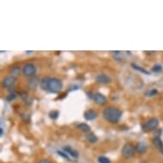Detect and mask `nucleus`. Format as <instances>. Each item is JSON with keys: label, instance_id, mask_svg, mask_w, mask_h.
<instances>
[{"label": "nucleus", "instance_id": "1", "mask_svg": "<svg viewBox=\"0 0 163 163\" xmlns=\"http://www.w3.org/2000/svg\"><path fill=\"white\" fill-rule=\"evenodd\" d=\"M121 111L116 107H108L102 111L103 118L109 123H118L121 118Z\"/></svg>", "mask_w": 163, "mask_h": 163}, {"label": "nucleus", "instance_id": "2", "mask_svg": "<svg viewBox=\"0 0 163 163\" xmlns=\"http://www.w3.org/2000/svg\"><path fill=\"white\" fill-rule=\"evenodd\" d=\"M63 84L62 80L57 78H48L47 82V92L51 93H59L62 90Z\"/></svg>", "mask_w": 163, "mask_h": 163}, {"label": "nucleus", "instance_id": "3", "mask_svg": "<svg viewBox=\"0 0 163 163\" xmlns=\"http://www.w3.org/2000/svg\"><path fill=\"white\" fill-rule=\"evenodd\" d=\"M159 125V120L157 118H151L145 123L142 125V129L144 132H151L156 129Z\"/></svg>", "mask_w": 163, "mask_h": 163}, {"label": "nucleus", "instance_id": "4", "mask_svg": "<svg viewBox=\"0 0 163 163\" xmlns=\"http://www.w3.org/2000/svg\"><path fill=\"white\" fill-rule=\"evenodd\" d=\"M135 151H136L135 146H134L132 144L127 143V144H125L124 146H123V148H122L121 154L123 155V157L125 158V159H130V158L133 157Z\"/></svg>", "mask_w": 163, "mask_h": 163}, {"label": "nucleus", "instance_id": "5", "mask_svg": "<svg viewBox=\"0 0 163 163\" xmlns=\"http://www.w3.org/2000/svg\"><path fill=\"white\" fill-rule=\"evenodd\" d=\"M36 73V67L32 63H27L24 65L22 69V74L27 77H31L33 76Z\"/></svg>", "mask_w": 163, "mask_h": 163}, {"label": "nucleus", "instance_id": "6", "mask_svg": "<svg viewBox=\"0 0 163 163\" xmlns=\"http://www.w3.org/2000/svg\"><path fill=\"white\" fill-rule=\"evenodd\" d=\"M93 100L94 102L98 104V105H104L107 102V98L105 96H103L102 94L99 93H95L93 94Z\"/></svg>", "mask_w": 163, "mask_h": 163}, {"label": "nucleus", "instance_id": "7", "mask_svg": "<svg viewBox=\"0 0 163 163\" xmlns=\"http://www.w3.org/2000/svg\"><path fill=\"white\" fill-rule=\"evenodd\" d=\"M97 117V113L93 109H87L84 113V118L86 120H93Z\"/></svg>", "mask_w": 163, "mask_h": 163}, {"label": "nucleus", "instance_id": "8", "mask_svg": "<svg viewBox=\"0 0 163 163\" xmlns=\"http://www.w3.org/2000/svg\"><path fill=\"white\" fill-rule=\"evenodd\" d=\"M96 81L99 84L102 85H106V84H109L110 83L111 79L110 78L106 75V74H98L97 77H96Z\"/></svg>", "mask_w": 163, "mask_h": 163}, {"label": "nucleus", "instance_id": "9", "mask_svg": "<svg viewBox=\"0 0 163 163\" xmlns=\"http://www.w3.org/2000/svg\"><path fill=\"white\" fill-rule=\"evenodd\" d=\"M135 149H136V151H137L138 154L143 155V154L146 153V151H147V144H146L144 142H138V143L136 144Z\"/></svg>", "mask_w": 163, "mask_h": 163}, {"label": "nucleus", "instance_id": "10", "mask_svg": "<svg viewBox=\"0 0 163 163\" xmlns=\"http://www.w3.org/2000/svg\"><path fill=\"white\" fill-rule=\"evenodd\" d=\"M15 82H16V79L14 76H9L3 80V86L5 88H9V87L14 86Z\"/></svg>", "mask_w": 163, "mask_h": 163}, {"label": "nucleus", "instance_id": "11", "mask_svg": "<svg viewBox=\"0 0 163 163\" xmlns=\"http://www.w3.org/2000/svg\"><path fill=\"white\" fill-rule=\"evenodd\" d=\"M63 151L66 152V153L69 155H70V156H72L73 158L77 159L78 157H79V153H78L77 150L74 149L73 148L69 147V146H65V147H63Z\"/></svg>", "mask_w": 163, "mask_h": 163}, {"label": "nucleus", "instance_id": "12", "mask_svg": "<svg viewBox=\"0 0 163 163\" xmlns=\"http://www.w3.org/2000/svg\"><path fill=\"white\" fill-rule=\"evenodd\" d=\"M86 140H87L89 143H91V144H95V143L97 142V137L94 134L93 132H88V133H86Z\"/></svg>", "mask_w": 163, "mask_h": 163}, {"label": "nucleus", "instance_id": "13", "mask_svg": "<svg viewBox=\"0 0 163 163\" xmlns=\"http://www.w3.org/2000/svg\"><path fill=\"white\" fill-rule=\"evenodd\" d=\"M153 144L158 149H160V151H162L163 149V143L159 137H155L153 139Z\"/></svg>", "mask_w": 163, "mask_h": 163}, {"label": "nucleus", "instance_id": "14", "mask_svg": "<svg viewBox=\"0 0 163 163\" xmlns=\"http://www.w3.org/2000/svg\"><path fill=\"white\" fill-rule=\"evenodd\" d=\"M77 128L79 129L80 131H82L83 132H86V133L90 132V131H91L90 125H87L86 123H80V124H79L77 125Z\"/></svg>", "mask_w": 163, "mask_h": 163}, {"label": "nucleus", "instance_id": "15", "mask_svg": "<svg viewBox=\"0 0 163 163\" xmlns=\"http://www.w3.org/2000/svg\"><path fill=\"white\" fill-rule=\"evenodd\" d=\"M131 66H132L133 69L137 70V71H139V72H141L142 74H149V71H147L146 69H144V68L140 67V66H138V65L135 64V63H132V64H131Z\"/></svg>", "mask_w": 163, "mask_h": 163}, {"label": "nucleus", "instance_id": "16", "mask_svg": "<svg viewBox=\"0 0 163 163\" xmlns=\"http://www.w3.org/2000/svg\"><path fill=\"white\" fill-rule=\"evenodd\" d=\"M157 93H158V91H157L156 89H151V90L147 91V92H145V96L150 97H154L155 95H157Z\"/></svg>", "mask_w": 163, "mask_h": 163}, {"label": "nucleus", "instance_id": "17", "mask_svg": "<svg viewBox=\"0 0 163 163\" xmlns=\"http://www.w3.org/2000/svg\"><path fill=\"white\" fill-rule=\"evenodd\" d=\"M49 116H50V119H52V120H56L58 118V116H59V112L56 111V110H52V111L50 112Z\"/></svg>", "mask_w": 163, "mask_h": 163}, {"label": "nucleus", "instance_id": "18", "mask_svg": "<svg viewBox=\"0 0 163 163\" xmlns=\"http://www.w3.org/2000/svg\"><path fill=\"white\" fill-rule=\"evenodd\" d=\"M152 71L155 72V73H160V72L162 71V66L160 65V64H155L152 68Z\"/></svg>", "mask_w": 163, "mask_h": 163}, {"label": "nucleus", "instance_id": "19", "mask_svg": "<svg viewBox=\"0 0 163 163\" xmlns=\"http://www.w3.org/2000/svg\"><path fill=\"white\" fill-rule=\"evenodd\" d=\"M97 161L99 163H111L109 158H107L105 156H99L97 158Z\"/></svg>", "mask_w": 163, "mask_h": 163}, {"label": "nucleus", "instance_id": "20", "mask_svg": "<svg viewBox=\"0 0 163 163\" xmlns=\"http://www.w3.org/2000/svg\"><path fill=\"white\" fill-rule=\"evenodd\" d=\"M11 73H12V76H16L20 74V67L18 66H15L12 68L11 69Z\"/></svg>", "mask_w": 163, "mask_h": 163}, {"label": "nucleus", "instance_id": "21", "mask_svg": "<svg viewBox=\"0 0 163 163\" xmlns=\"http://www.w3.org/2000/svg\"><path fill=\"white\" fill-rule=\"evenodd\" d=\"M57 154L60 155V156L63 157L64 159L68 160V161H69V160H70L69 156V155H68V154H67L66 152H63V151H60V150H58V151H57Z\"/></svg>", "mask_w": 163, "mask_h": 163}, {"label": "nucleus", "instance_id": "22", "mask_svg": "<svg viewBox=\"0 0 163 163\" xmlns=\"http://www.w3.org/2000/svg\"><path fill=\"white\" fill-rule=\"evenodd\" d=\"M111 53H112L113 56H114L116 59H118V60L120 59V56H121V55H122L121 54V53H122L121 51H111Z\"/></svg>", "mask_w": 163, "mask_h": 163}, {"label": "nucleus", "instance_id": "23", "mask_svg": "<svg viewBox=\"0 0 163 163\" xmlns=\"http://www.w3.org/2000/svg\"><path fill=\"white\" fill-rule=\"evenodd\" d=\"M15 98H16V94L15 93H10L8 97H7V99H8L9 101H12V100L15 99Z\"/></svg>", "mask_w": 163, "mask_h": 163}, {"label": "nucleus", "instance_id": "24", "mask_svg": "<svg viewBox=\"0 0 163 163\" xmlns=\"http://www.w3.org/2000/svg\"><path fill=\"white\" fill-rule=\"evenodd\" d=\"M37 163H51L49 160H47V159H43V160H40Z\"/></svg>", "mask_w": 163, "mask_h": 163}, {"label": "nucleus", "instance_id": "25", "mask_svg": "<svg viewBox=\"0 0 163 163\" xmlns=\"http://www.w3.org/2000/svg\"><path fill=\"white\" fill-rule=\"evenodd\" d=\"M4 135V130H3V128L2 127H0V136L2 137Z\"/></svg>", "mask_w": 163, "mask_h": 163}, {"label": "nucleus", "instance_id": "26", "mask_svg": "<svg viewBox=\"0 0 163 163\" xmlns=\"http://www.w3.org/2000/svg\"><path fill=\"white\" fill-rule=\"evenodd\" d=\"M32 51H27V54H30V53H32Z\"/></svg>", "mask_w": 163, "mask_h": 163}]
</instances>
